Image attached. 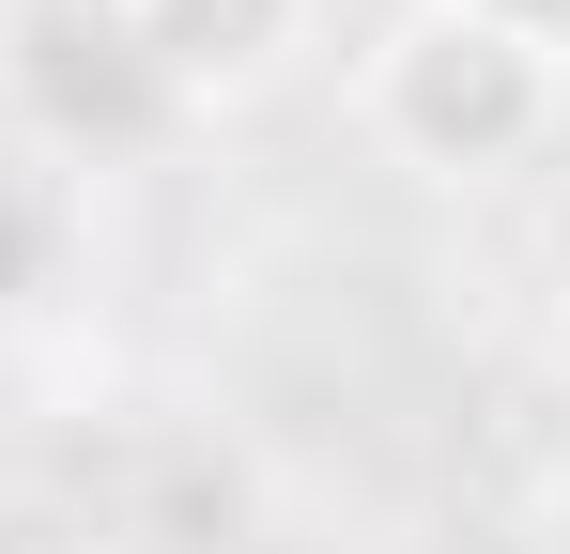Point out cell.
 <instances>
[{
	"label": "cell",
	"mask_w": 570,
	"mask_h": 554,
	"mask_svg": "<svg viewBox=\"0 0 570 554\" xmlns=\"http://www.w3.org/2000/svg\"><path fill=\"white\" fill-rule=\"evenodd\" d=\"M355 123L416 185H509V170L556 155L570 62L524 47V31H493V16H463V0H401L371 47H355Z\"/></svg>",
	"instance_id": "1"
},
{
	"label": "cell",
	"mask_w": 570,
	"mask_h": 554,
	"mask_svg": "<svg viewBox=\"0 0 570 554\" xmlns=\"http://www.w3.org/2000/svg\"><path fill=\"white\" fill-rule=\"evenodd\" d=\"M108 31H124V62L155 78V108L200 123V108H263V92L308 62L324 0H108Z\"/></svg>",
	"instance_id": "2"
},
{
	"label": "cell",
	"mask_w": 570,
	"mask_h": 554,
	"mask_svg": "<svg viewBox=\"0 0 570 554\" xmlns=\"http://www.w3.org/2000/svg\"><path fill=\"white\" fill-rule=\"evenodd\" d=\"M16 92H31V155H47V170H78L108 139H155V123H170L155 78L124 62L108 0H31V16H16Z\"/></svg>",
	"instance_id": "3"
},
{
	"label": "cell",
	"mask_w": 570,
	"mask_h": 554,
	"mask_svg": "<svg viewBox=\"0 0 570 554\" xmlns=\"http://www.w3.org/2000/svg\"><path fill=\"white\" fill-rule=\"evenodd\" d=\"M47 263H62V170L31 139H0V324L47 293Z\"/></svg>",
	"instance_id": "4"
},
{
	"label": "cell",
	"mask_w": 570,
	"mask_h": 554,
	"mask_svg": "<svg viewBox=\"0 0 570 554\" xmlns=\"http://www.w3.org/2000/svg\"><path fill=\"white\" fill-rule=\"evenodd\" d=\"M463 16H493V31H524V47H556V62H570V0H463Z\"/></svg>",
	"instance_id": "5"
}]
</instances>
